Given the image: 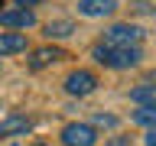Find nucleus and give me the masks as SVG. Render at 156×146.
Returning a JSON list of instances; mask_svg holds the SVG:
<instances>
[{"mask_svg":"<svg viewBox=\"0 0 156 146\" xmlns=\"http://www.w3.org/2000/svg\"><path fill=\"white\" fill-rule=\"evenodd\" d=\"M140 39H143V29L133 26V23H114L104 33L107 46H140Z\"/></svg>","mask_w":156,"mask_h":146,"instance_id":"f03ea898","label":"nucleus"},{"mask_svg":"<svg viewBox=\"0 0 156 146\" xmlns=\"http://www.w3.org/2000/svg\"><path fill=\"white\" fill-rule=\"evenodd\" d=\"M62 143L65 146H94L98 133L91 123H65L62 127Z\"/></svg>","mask_w":156,"mask_h":146,"instance_id":"7ed1b4c3","label":"nucleus"},{"mask_svg":"<svg viewBox=\"0 0 156 146\" xmlns=\"http://www.w3.org/2000/svg\"><path fill=\"white\" fill-rule=\"evenodd\" d=\"M33 130V120L23 114H10L7 120H0V136H16V133H29Z\"/></svg>","mask_w":156,"mask_h":146,"instance_id":"0eeeda50","label":"nucleus"},{"mask_svg":"<svg viewBox=\"0 0 156 146\" xmlns=\"http://www.w3.org/2000/svg\"><path fill=\"white\" fill-rule=\"evenodd\" d=\"M39 146H42V143H39Z\"/></svg>","mask_w":156,"mask_h":146,"instance_id":"a211bd4d","label":"nucleus"},{"mask_svg":"<svg viewBox=\"0 0 156 146\" xmlns=\"http://www.w3.org/2000/svg\"><path fill=\"white\" fill-rule=\"evenodd\" d=\"M0 26H7V29H29V26H36V13H33V10H23V7L0 10Z\"/></svg>","mask_w":156,"mask_h":146,"instance_id":"39448f33","label":"nucleus"},{"mask_svg":"<svg viewBox=\"0 0 156 146\" xmlns=\"http://www.w3.org/2000/svg\"><path fill=\"white\" fill-rule=\"evenodd\" d=\"M94 88H98L94 71H85V68H78V71H72V75L65 78V91L72 97H85V94H91Z\"/></svg>","mask_w":156,"mask_h":146,"instance_id":"20e7f679","label":"nucleus"},{"mask_svg":"<svg viewBox=\"0 0 156 146\" xmlns=\"http://www.w3.org/2000/svg\"><path fill=\"white\" fill-rule=\"evenodd\" d=\"M36 3H42V0H16V7H23V10H29V7H36Z\"/></svg>","mask_w":156,"mask_h":146,"instance_id":"4468645a","label":"nucleus"},{"mask_svg":"<svg viewBox=\"0 0 156 146\" xmlns=\"http://www.w3.org/2000/svg\"><path fill=\"white\" fill-rule=\"evenodd\" d=\"M117 10V0H78V13L81 16H111Z\"/></svg>","mask_w":156,"mask_h":146,"instance_id":"423d86ee","label":"nucleus"},{"mask_svg":"<svg viewBox=\"0 0 156 146\" xmlns=\"http://www.w3.org/2000/svg\"><path fill=\"white\" fill-rule=\"evenodd\" d=\"M26 49V36L23 33H0V55H16Z\"/></svg>","mask_w":156,"mask_h":146,"instance_id":"1a4fd4ad","label":"nucleus"},{"mask_svg":"<svg viewBox=\"0 0 156 146\" xmlns=\"http://www.w3.org/2000/svg\"><path fill=\"white\" fill-rule=\"evenodd\" d=\"M94 123H101V127H117V117H111V114H98Z\"/></svg>","mask_w":156,"mask_h":146,"instance_id":"ddd939ff","label":"nucleus"},{"mask_svg":"<svg viewBox=\"0 0 156 146\" xmlns=\"http://www.w3.org/2000/svg\"><path fill=\"white\" fill-rule=\"evenodd\" d=\"M146 146H156V133L153 130H146Z\"/></svg>","mask_w":156,"mask_h":146,"instance_id":"dca6fc26","label":"nucleus"},{"mask_svg":"<svg viewBox=\"0 0 156 146\" xmlns=\"http://www.w3.org/2000/svg\"><path fill=\"white\" fill-rule=\"evenodd\" d=\"M94 58L104 68H133L143 62V52H140V46H107V42H101V46H94Z\"/></svg>","mask_w":156,"mask_h":146,"instance_id":"f257e3e1","label":"nucleus"},{"mask_svg":"<svg viewBox=\"0 0 156 146\" xmlns=\"http://www.w3.org/2000/svg\"><path fill=\"white\" fill-rule=\"evenodd\" d=\"M111 146H124V143H111Z\"/></svg>","mask_w":156,"mask_h":146,"instance_id":"f3484780","label":"nucleus"},{"mask_svg":"<svg viewBox=\"0 0 156 146\" xmlns=\"http://www.w3.org/2000/svg\"><path fill=\"white\" fill-rule=\"evenodd\" d=\"M133 123L153 127V123H156V107H136V110H133Z\"/></svg>","mask_w":156,"mask_h":146,"instance_id":"f8f14e48","label":"nucleus"},{"mask_svg":"<svg viewBox=\"0 0 156 146\" xmlns=\"http://www.w3.org/2000/svg\"><path fill=\"white\" fill-rule=\"evenodd\" d=\"M136 13H150V3L146 0H136Z\"/></svg>","mask_w":156,"mask_h":146,"instance_id":"2eb2a0df","label":"nucleus"},{"mask_svg":"<svg viewBox=\"0 0 156 146\" xmlns=\"http://www.w3.org/2000/svg\"><path fill=\"white\" fill-rule=\"evenodd\" d=\"M62 58H68L65 52H62V49H36V52H33V58H29V68H46V65H52V62H62Z\"/></svg>","mask_w":156,"mask_h":146,"instance_id":"6e6552de","label":"nucleus"},{"mask_svg":"<svg viewBox=\"0 0 156 146\" xmlns=\"http://www.w3.org/2000/svg\"><path fill=\"white\" fill-rule=\"evenodd\" d=\"M130 101H136L140 107H156V91H153V85L133 88V91H130Z\"/></svg>","mask_w":156,"mask_h":146,"instance_id":"9b49d317","label":"nucleus"},{"mask_svg":"<svg viewBox=\"0 0 156 146\" xmlns=\"http://www.w3.org/2000/svg\"><path fill=\"white\" fill-rule=\"evenodd\" d=\"M75 33V23L72 19H52V23H46V36L49 39H65Z\"/></svg>","mask_w":156,"mask_h":146,"instance_id":"9d476101","label":"nucleus"}]
</instances>
